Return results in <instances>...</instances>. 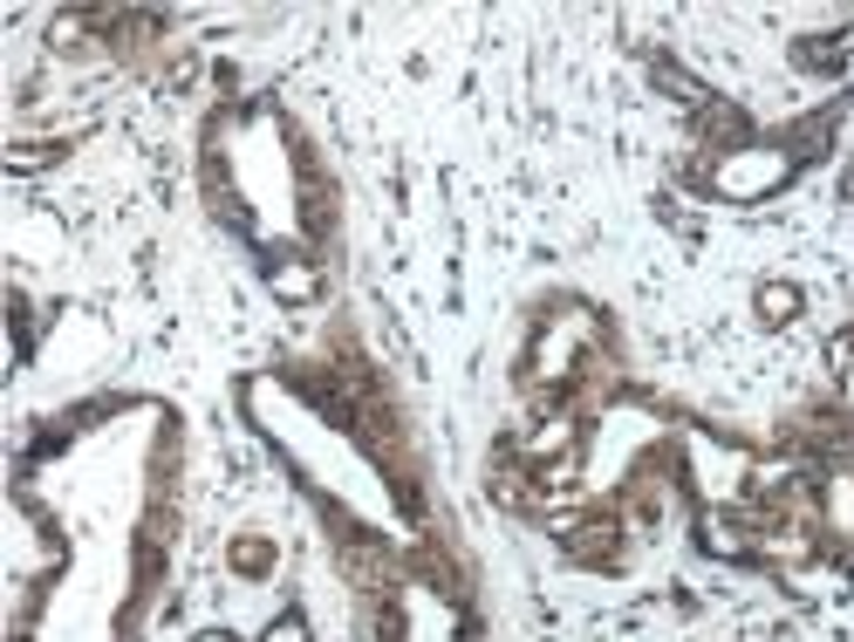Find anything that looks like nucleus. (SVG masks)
I'll use <instances>...</instances> for the list:
<instances>
[{
  "label": "nucleus",
  "mask_w": 854,
  "mask_h": 642,
  "mask_svg": "<svg viewBox=\"0 0 854 642\" xmlns=\"http://www.w3.org/2000/svg\"><path fill=\"white\" fill-rule=\"evenodd\" d=\"M567 553L575 560H601V568H616L623 560V519L601 512V519H582V527H567Z\"/></svg>",
  "instance_id": "f257e3e1"
},
{
  "label": "nucleus",
  "mask_w": 854,
  "mask_h": 642,
  "mask_svg": "<svg viewBox=\"0 0 854 642\" xmlns=\"http://www.w3.org/2000/svg\"><path fill=\"white\" fill-rule=\"evenodd\" d=\"M704 137H711V144H745V137H752V124H745V116L731 110V103H704Z\"/></svg>",
  "instance_id": "f03ea898"
},
{
  "label": "nucleus",
  "mask_w": 854,
  "mask_h": 642,
  "mask_svg": "<svg viewBox=\"0 0 854 642\" xmlns=\"http://www.w3.org/2000/svg\"><path fill=\"white\" fill-rule=\"evenodd\" d=\"M321 288V273L315 267H274V294H288V301H308Z\"/></svg>",
  "instance_id": "7ed1b4c3"
},
{
  "label": "nucleus",
  "mask_w": 854,
  "mask_h": 642,
  "mask_svg": "<svg viewBox=\"0 0 854 642\" xmlns=\"http://www.w3.org/2000/svg\"><path fill=\"white\" fill-rule=\"evenodd\" d=\"M233 568H239V574H267V568H274V547H267V540H239V547H233Z\"/></svg>",
  "instance_id": "20e7f679"
},
{
  "label": "nucleus",
  "mask_w": 854,
  "mask_h": 642,
  "mask_svg": "<svg viewBox=\"0 0 854 642\" xmlns=\"http://www.w3.org/2000/svg\"><path fill=\"white\" fill-rule=\"evenodd\" d=\"M793 308H800L793 288H759V314H765V321H793Z\"/></svg>",
  "instance_id": "39448f33"
},
{
  "label": "nucleus",
  "mask_w": 854,
  "mask_h": 642,
  "mask_svg": "<svg viewBox=\"0 0 854 642\" xmlns=\"http://www.w3.org/2000/svg\"><path fill=\"white\" fill-rule=\"evenodd\" d=\"M267 642H308V629H301V615H288V622H274V629H267Z\"/></svg>",
  "instance_id": "423d86ee"
},
{
  "label": "nucleus",
  "mask_w": 854,
  "mask_h": 642,
  "mask_svg": "<svg viewBox=\"0 0 854 642\" xmlns=\"http://www.w3.org/2000/svg\"><path fill=\"white\" fill-rule=\"evenodd\" d=\"M198 642H226V635H198Z\"/></svg>",
  "instance_id": "0eeeda50"
}]
</instances>
